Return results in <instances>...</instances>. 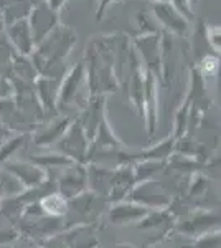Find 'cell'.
Segmentation results:
<instances>
[{"mask_svg":"<svg viewBox=\"0 0 221 248\" xmlns=\"http://www.w3.org/2000/svg\"><path fill=\"white\" fill-rule=\"evenodd\" d=\"M78 35L71 27L65 23H58L42 42L35 46L30 55L31 63L37 70L38 77L63 78L66 75V68L63 65L65 58L71 53L76 45Z\"/></svg>","mask_w":221,"mask_h":248,"instance_id":"6da1fadb","label":"cell"},{"mask_svg":"<svg viewBox=\"0 0 221 248\" xmlns=\"http://www.w3.org/2000/svg\"><path fill=\"white\" fill-rule=\"evenodd\" d=\"M89 99L91 93L86 81V66H84V62H79L73 68H70L61 79L58 101H56V111L58 113L61 111L65 116L73 118L71 113L74 109L81 113L84 106L89 103Z\"/></svg>","mask_w":221,"mask_h":248,"instance_id":"7a4b0ae2","label":"cell"},{"mask_svg":"<svg viewBox=\"0 0 221 248\" xmlns=\"http://www.w3.org/2000/svg\"><path fill=\"white\" fill-rule=\"evenodd\" d=\"M56 144H58L59 154L66 155L76 164H86L88 153H89V139L86 138V133L78 118H73L66 133Z\"/></svg>","mask_w":221,"mask_h":248,"instance_id":"3957f363","label":"cell"},{"mask_svg":"<svg viewBox=\"0 0 221 248\" xmlns=\"http://www.w3.org/2000/svg\"><path fill=\"white\" fill-rule=\"evenodd\" d=\"M132 48L137 53L144 70L154 73L160 79V73H162V31L135 37L132 40Z\"/></svg>","mask_w":221,"mask_h":248,"instance_id":"277c9868","label":"cell"},{"mask_svg":"<svg viewBox=\"0 0 221 248\" xmlns=\"http://www.w3.org/2000/svg\"><path fill=\"white\" fill-rule=\"evenodd\" d=\"M27 22L31 30V37H33L35 46H37L38 43L59 23V14L55 12L45 0H43V2H38L31 7Z\"/></svg>","mask_w":221,"mask_h":248,"instance_id":"5b68a950","label":"cell"},{"mask_svg":"<svg viewBox=\"0 0 221 248\" xmlns=\"http://www.w3.org/2000/svg\"><path fill=\"white\" fill-rule=\"evenodd\" d=\"M88 190L86 164H71L63 169L56 184V192L66 199L68 202Z\"/></svg>","mask_w":221,"mask_h":248,"instance_id":"8992f818","label":"cell"},{"mask_svg":"<svg viewBox=\"0 0 221 248\" xmlns=\"http://www.w3.org/2000/svg\"><path fill=\"white\" fill-rule=\"evenodd\" d=\"M152 15L159 27L174 37H187L190 31V22L185 20L168 2L152 3Z\"/></svg>","mask_w":221,"mask_h":248,"instance_id":"52a82bcc","label":"cell"},{"mask_svg":"<svg viewBox=\"0 0 221 248\" xmlns=\"http://www.w3.org/2000/svg\"><path fill=\"white\" fill-rule=\"evenodd\" d=\"M159 78L154 73L146 70L144 73V111L142 116L146 119L147 136L152 138L159 123Z\"/></svg>","mask_w":221,"mask_h":248,"instance_id":"ba28073f","label":"cell"},{"mask_svg":"<svg viewBox=\"0 0 221 248\" xmlns=\"http://www.w3.org/2000/svg\"><path fill=\"white\" fill-rule=\"evenodd\" d=\"M2 166L3 170L12 174L22 184L23 190L37 189L48 179V172L30 161H9Z\"/></svg>","mask_w":221,"mask_h":248,"instance_id":"9c48e42d","label":"cell"},{"mask_svg":"<svg viewBox=\"0 0 221 248\" xmlns=\"http://www.w3.org/2000/svg\"><path fill=\"white\" fill-rule=\"evenodd\" d=\"M150 210L152 209L129 199V201L112 203L109 207L107 218H109L112 225H132V223H139Z\"/></svg>","mask_w":221,"mask_h":248,"instance_id":"30bf717a","label":"cell"},{"mask_svg":"<svg viewBox=\"0 0 221 248\" xmlns=\"http://www.w3.org/2000/svg\"><path fill=\"white\" fill-rule=\"evenodd\" d=\"M135 186H137V182H135L134 167H132V164L116 167V169L112 170L107 201L112 203L120 202V201H127V197L132 194V190L135 189Z\"/></svg>","mask_w":221,"mask_h":248,"instance_id":"8fae6325","label":"cell"},{"mask_svg":"<svg viewBox=\"0 0 221 248\" xmlns=\"http://www.w3.org/2000/svg\"><path fill=\"white\" fill-rule=\"evenodd\" d=\"M81 123L86 138L89 139V144L92 141V138L98 133L99 124L103 123V119L106 118V96L99 94L89 99L84 109L79 113V116H76Z\"/></svg>","mask_w":221,"mask_h":248,"instance_id":"7c38bea8","label":"cell"},{"mask_svg":"<svg viewBox=\"0 0 221 248\" xmlns=\"http://www.w3.org/2000/svg\"><path fill=\"white\" fill-rule=\"evenodd\" d=\"M220 225V214L216 212H202V214H195L187 222H182V225L177 227V230L183 235V237L198 238L208 232L216 230Z\"/></svg>","mask_w":221,"mask_h":248,"instance_id":"4fadbf2b","label":"cell"},{"mask_svg":"<svg viewBox=\"0 0 221 248\" xmlns=\"http://www.w3.org/2000/svg\"><path fill=\"white\" fill-rule=\"evenodd\" d=\"M5 37L9 38L10 45L17 51V55H23V57H30L35 50V42L31 37V30L28 27L27 20H20L12 25L5 27Z\"/></svg>","mask_w":221,"mask_h":248,"instance_id":"5bb4252c","label":"cell"},{"mask_svg":"<svg viewBox=\"0 0 221 248\" xmlns=\"http://www.w3.org/2000/svg\"><path fill=\"white\" fill-rule=\"evenodd\" d=\"M71 121H73L71 116H65V114L56 116V118L51 119L46 126H43L42 129H38V133L35 134V138H31L35 142V146L50 147V146H53V144H56L63 138V134L66 133V129L71 124Z\"/></svg>","mask_w":221,"mask_h":248,"instance_id":"9a60e30c","label":"cell"},{"mask_svg":"<svg viewBox=\"0 0 221 248\" xmlns=\"http://www.w3.org/2000/svg\"><path fill=\"white\" fill-rule=\"evenodd\" d=\"M63 78H50V77H38L35 79V93L42 105L43 111L50 113V111H56V101H58L59 86H61Z\"/></svg>","mask_w":221,"mask_h":248,"instance_id":"2e32d148","label":"cell"},{"mask_svg":"<svg viewBox=\"0 0 221 248\" xmlns=\"http://www.w3.org/2000/svg\"><path fill=\"white\" fill-rule=\"evenodd\" d=\"M111 167H104L99 164H86V174H88V189L92 190V194L101 195L107 199L111 187V177H112Z\"/></svg>","mask_w":221,"mask_h":248,"instance_id":"e0dca14e","label":"cell"},{"mask_svg":"<svg viewBox=\"0 0 221 248\" xmlns=\"http://www.w3.org/2000/svg\"><path fill=\"white\" fill-rule=\"evenodd\" d=\"M31 7H33L31 0H5V3L2 7L5 27H9L15 22H20V20H27Z\"/></svg>","mask_w":221,"mask_h":248,"instance_id":"ac0fdd59","label":"cell"},{"mask_svg":"<svg viewBox=\"0 0 221 248\" xmlns=\"http://www.w3.org/2000/svg\"><path fill=\"white\" fill-rule=\"evenodd\" d=\"M9 78H17L27 83H35V79L38 78V73H37V70H35L33 63H31V58L23 57V55H15L10 63Z\"/></svg>","mask_w":221,"mask_h":248,"instance_id":"d6986e66","label":"cell"},{"mask_svg":"<svg viewBox=\"0 0 221 248\" xmlns=\"http://www.w3.org/2000/svg\"><path fill=\"white\" fill-rule=\"evenodd\" d=\"M38 207L42 209L43 214L51 215V217H63L70 209V202L58 192H51L45 195L42 201H38Z\"/></svg>","mask_w":221,"mask_h":248,"instance_id":"ffe728a7","label":"cell"},{"mask_svg":"<svg viewBox=\"0 0 221 248\" xmlns=\"http://www.w3.org/2000/svg\"><path fill=\"white\" fill-rule=\"evenodd\" d=\"M30 162L37 164L38 167H42L43 170L48 169H65V167L74 164L71 159H68L66 155L59 154V153H48V154H40V155H31L28 159Z\"/></svg>","mask_w":221,"mask_h":248,"instance_id":"44dd1931","label":"cell"},{"mask_svg":"<svg viewBox=\"0 0 221 248\" xmlns=\"http://www.w3.org/2000/svg\"><path fill=\"white\" fill-rule=\"evenodd\" d=\"M28 139H30V134L22 133V134H17V136H10L7 141H3L2 144H0V166L12 161V157H14V155L17 154L23 146H25Z\"/></svg>","mask_w":221,"mask_h":248,"instance_id":"7402d4cb","label":"cell"},{"mask_svg":"<svg viewBox=\"0 0 221 248\" xmlns=\"http://www.w3.org/2000/svg\"><path fill=\"white\" fill-rule=\"evenodd\" d=\"M135 27H137V37L142 35H152V33H159L160 27L155 22L154 15L150 12H139L135 15Z\"/></svg>","mask_w":221,"mask_h":248,"instance_id":"603a6c76","label":"cell"},{"mask_svg":"<svg viewBox=\"0 0 221 248\" xmlns=\"http://www.w3.org/2000/svg\"><path fill=\"white\" fill-rule=\"evenodd\" d=\"M15 55H17V51L10 45L5 33H2L0 35V68H7L9 70V77H10V63Z\"/></svg>","mask_w":221,"mask_h":248,"instance_id":"cb8c5ba5","label":"cell"},{"mask_svg":"<svg viewBox=\"0 0 221 248\" xmlns=\"http://www.w3.org/2000/svg\"><path fill=\"white\" fill-rule=\"evenodd\" d=\"M168 3H170L185 20H188V22H192V20L195 18L193 5H192L190 0H168Z\"/></svg>","mask_w":221,"mask_h":248,"instance_id":"d4e9b609","label":"cell"},{"mask_svg":"<svg viewBox=\"0 0 221 248\" xmlns=\"http://www.w3.org/2000/svg\"><path fill=\"white\" fill-rule=\"evenodd\" d=\"M205 31H206V40L210 43L211 50L215 53H220L221 48V38H220V27H205Z\"/></svg>","mask_w":221,"mask_h":248,"instance_id":"484cf974","label":"cell"},{"mask_svg":"<svg viewBox=\"0 0 221 248\" xmlns=\"http://www.w3.org/2000/svg\"><path fill=\"white\" fill-rule=\"evenodd\" d=\"M10 96H14V88H12L10 79L0 75V99L10 98Z\"/></svg>","mask_w":221,"mask_h":248,"instance_id":"4316f807","label":"cell"},{"mask_svg":"<svg viewBox=\"0 0 221 248\" xmlns=\"http://www.w3.org/2000/svg\"><path fill=\"white\" fill-rule=\"evenodd\" d=\"M10 136H12V131L2 121H0V144H2L3 141H7Z\"/></svg>","mask_w":221,"mask_h":248,"instance_id":"83f0119b","label":"cell"},{"mask_svg":"<svg viewBox=\"0 0 221 248\" xmlns=\"http://www.w3.org/2000/svg\"><path fill=\"white\" fill-rule=\"evenodd\" d=\"M45 2H46L48 5H50L55 12H58V14H59V10H61V9H63V5L66 3V0H45Z\"/></svg>","mask_w":221,"mask_h":248,"instance_id":"f1b7e54d","label":"cell"},{"mask_svg":"<svg viewBox=\"0 0 221 248\" xmlns=\"http://www.w3.org/2000/svg\"><path fill=\"white\" fill-rule=\"evenodd\" d=\"M5 31V20H3V14H2V10H0V35Z\"/></svg>","mask_w":221,"mask_h":248,"instance_id":"f546056e","label":"cell"},{"mask_svg":"<svg viewBox=\"0 0 221 248\" xmlns=\"http://www.w3.org/2000/svg\"><path fill=\"white\" fill-rule=\"evenodd\" d=\"M114 248H140V247H135V245H131V243H118Z\"/></svg>","mask_w":221,"mask_h":248,"instance_id":"4dcf8cb0","label":"cell"},{"mask_svg":"<svg viewBox=\"0 0 221 248\" xmlns=\"http://www.w3.org/2000/svg\"><path fill=\"white\" fill-rule=\"evenodd\" d=\"M155 2H168V0H152V3H155Z\"/></svg>","mask_w":221,"mask_h":248,"instance_id":"1f68e13d","label":"cell"},{"mask_svg":"<svg viewBox=\"0 0 221 248\" xmlns=\"http://www.w3.org/2000/svg\"><path fill=\"white\" fill-rule=\"evenodd\" d=\"M192 2V5H196V3H198V0H190Z\"/></svg>","mask_w":221,"mask_h":248,"instance_id":"d6a6232c","label":"cell"},{"mask_svg":"<svg viewBox=\"0 0 221 248\" xmlns=\"http://www.w3.org/2000/svg\"><path fill=\"white\" fill-rule=\"evenodd\" d=\"M2 195H3V194H2V189H0V199H2Z\"/></svg>","mask_w":221,"mask_h":248,"instance_id":"836d02e7","label":"cell"}]
</instances>
